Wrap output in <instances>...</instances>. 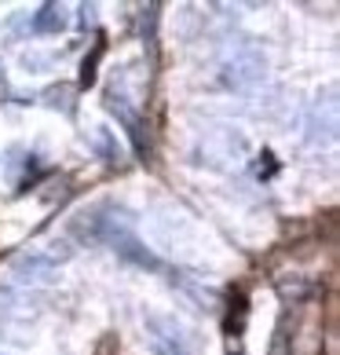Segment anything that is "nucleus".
I'll return each instance as SVG.
<instances>
[{"instance_id": "nucleus-1", "label": "nucleus", "mask_w": 340, "mask_h": 355, "mask_svg": "<svg viewBox=\"0 0 340 355\" xmlns=\"http://www.w3.org/2000/svg\"><path fill=\"white\" fill-rule=\"evenodd\" d=\"M147 334H150L154 355H194L190 334L183 330L176 319H168V315H150V319H147Z\"/></svg>"}, {"instance_id": "nucleus-2", "label": "nucleus", "mask_w": 340, "mask_h": 355, "mask_svg": "<svg viewBox=\"0 0 340 355\" xmlns=\"http://www.w3.org/2000/svg\"><path fill=\"white\" fill-rule=\"evenodd\" d=\"M48 271H51V257H41V253H33V257H22L19 264H15V275H19V282H44L48 279Z\"/></svg>"}, {"instance_id": "nucleus-3", "label": "nucleus", "mask_w": 340, "mask_h": 355, "mask_svg": "<svg viewBox=\"0 0 340 355\" xmlns=\"http://www.w3.org/2000/svg\"><path fill=\"white\" fill-rule=\"evenodd\" d=\"M59 30H66V15H62V8L44 4L33 15V33H59Z\"/></svg>"}]
</instances>
